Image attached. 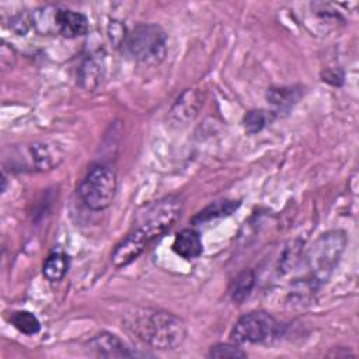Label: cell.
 <instances>
[{
    "label": "cell",
    "instance_id": "obj_10",
    "mask_svg": "<svg viewBox=\"0 0 359 359\" xmlns=\"http://www.w3.org/2000/svg\"><path fill=\"white\" fill-rule=\"evenodd\" d=\"M88 31V20L84 14L67 10H56V32L65 38H76L86 35Z\"/></svg>",
    "mask_w": 359,
    "mask_h": 359
},
{
    "label": "cell",
    "instance_id": "obj_11",
    "mask_svg": "<svg viewBox=\"0 0 359 359\" xmlns=\"http://www.w3.org/2000/svg\"><path fill=\"white\" fill-rule=\"evenodd\" d=\"M202 104V94L199 91L187 90L178 97L170 112L177 122H188L198 115Z\"/></svg>",
    "mask_w": 359,
    "mask_h": 359
},
{
    "label": "cell",
    "instance_id": "obj_5",
    "mask_svg": "<svg viewBox=\"0 0 359 359\" xmlns=\"http://www.w3.org/2000/svg\"><path fill=\"white\" fill-rule=\"evenodd\" d=\"M115 194V172L105 165H97L91 168L79 185V195L83 203L91 210L107 209L112 203Z\"/></svg>",
    "mask_w": 359,
    "mask_h": 359
},
{
    "label": "cell",
    "instance_id": "obj_23",
    "mask_svg": "<svg viewBox=\"0 0 359 359\" xmlns=\"http://www.w3.org/2000/svg\"><path fill=\"white\" fill-rule=\"evenodd\" d=\"M342 79H344V74L337 69H327L325 73L323 74V80L334 86H339L342 83Z\"/></svg>",
    "mask_w": 359,
    "mask_h": 359
},
{
    "label": "cell",
    "instance_id": "obj_19",
    "mask_svg": "<svg viewBox=\"0 0 359 359\" xmlns=\"http://www.w3.org/2000/svg\"><path fill=\"white\" fill-rule=\"evenodd\" d=\"M209 358H231V359H237V358H245L247 352H244L238 345L234 344H217L213 345L209 352H208Z\"/></svg>",
    "mask_w": 359,
    "mask_h": 359
},
{
    "label": "cell",
    "instance_id": "obj_4",
    "mask_svg": "<svg viewBox=\"0 0 359 359\" xmlns=\"http://www.w3.org/2000/svg\"><path fill=\"white\" fill-rule=\"evenodd\" d=\"M346 247V236L342 230H331L321 234L307 254L309 268L316 280H324L338 265Z\"/></svg>",
    "mask_w": 359,
    "mask_h": 359
},
{
    "label": "cell",
    "instance_id": "obj_18",
    "mask_svg": "<svg viewBox=\"0 0 359 359\" xmlns=\"http://www.w3.org/2000/svg\"><path fill=\"white\" fill-rule=\"evenodd\" d=\"M100 76H101V69H100V63L90 57L87 59L80 70V81L83 84V87L86 88H95L98 81H100Z\"/></svg>",
    "mask_w": 359,
    "mask_h": 359
},
{
    "label": "cell",
    "instance_id": "obj_15",
    "mask_svg": "<svg viewBox=\"0 0 359 359\" xmlns=\"http://www.w3.org/2000/svg\"><path fill=\"white\" fill-rule=\"evenodd\" d=\"M69 271V257L62 251L49 254L43 264V275L50 282H59Z\"/></svg>",
    "mask_w": 359,
    "mask_h": 359
},
{
    "label": "cell",
    "instance_id": "obj_3",
    "mask_svg": "<svg viewBox=\"0 0 359 359\" xmlns=\"http://www.w3.org/2000/svg\"><path fill=\"white\" fill-rule=\"evenodd\" d=\"M182 210V202L178 196H167L153 202L139 215L133 229L139 231L149 243L163 236L178 220Z\"/></svg>",
    "mask_w": 359,
    "mask_h": 359
},
{
    "label": "cell",
    "instance_id": "obj_22",
    "mask_svg": "<svg viewBox=\"0 0 359 359\" xmlns=\"http://www.w3.org/2000/svg\"><path fill=\"white\" fill-rule=\"evenodd\" d=\"M108 35L109 39L115 43V46L122 45V42L126 43L128 35L125 34V27L119 24V21H111V24L108 25Z\"/></svg>",
    "mask_w": 359,
    "mask_h": 359
},
{
    "label": "cell",
    "instance_id": "obj_16",
    "mask_svg": "<svg viewBox=\"0 0 359 359\" xmlns=\"http://www.w3.org/2000/svg\"><path fill=\"white\" fill-rule=\"evenodd\" d=\"M10 323L25 335H35L41 330V323L36 316L27 310L14 311L10 317Z\"/></svg>",
    "mask_w": 359,
    "mask_h": 359
},
{
    "label": "cell",
    "instance_id": "obj_6",
    "mask_svg": "<svg viewBox=\"0 0 359 359\" xmlns=\"http://www.w3.org/2000/svg\"><path fill=\"white\" fill-rule=\"evenodd\" d=\"M275 332V318L266 311L257 310L237 320L230 331V338L236 344H258L271 339Z\"/></svg>",
    "mask_w": 359,
    "mask_h": 359
},
{
    "label": "cell",
    "instance_id": "obj_20",
    "mask_svg": "<svg viewBox=\"0 0 359 359\" xmlns=\"http://www.w3.org/2000/svg\"><path fill=\"white\" fill-rule=\"evenodd\" d=\"M244 128L248 133H257L259 132L264 126H265V122H266V118H265V114L262 111H258V109H251L245 114L244 116Z\"/></svg>",
    "mask_w": 359,
    "mask_h": 359
},
{
    "label": "cell",
    "instance_id": "obj_17",
    "mask_svg": "<svg viewBox=\"0 0 359 359\" xmlns=\"http://www.w3.org/2000/svg\"><path fill=\"white\" fill-rule=\"evenodd\" d=\"M300 97V93L292 87H278L271 88L266 94V98L271 104L279 108H289L292 107Z\"/></svg>",
    "mask_w": 359,
    "mask_h": 359
},
{
    "label": "cell",
    "instance_id": "obj_12",
    "mask_svg": "<svg viewBox=\"0 0 359 359\" xmlns=\"http://www.w3.org/2000/svg\"><path fill=\"white\" fill-rule=\"evenodd\" d=\"M172 250L177 255L185 259L198 258L202 254V241L199 233L194 229L181 230L174 238Z\"/></svg>",
    "mask_w": 359,
    "mask_h": 359
},
{
    "label": "cell",
    "instance_id": "obj_8",
    "mask_svg": "<svg viewBox=\"0 0 359 359\" xmlns=\"http://www.w3.org/2000/svg\"><path fill=\"white\" fill-rule=\"evenodd\" d=\"M87 346L94 355L101 358H129L139 355L132 351L118 335L107 331L94 335L88 341Z\"/></svg>",
    "mask_w": 359,
    "mask_h": 359
},
{
    "label": "cell",
    "instance_id": "obj_1",
    "mask_svg": "<svg viewBox=\"0 0 359 359\" xmlns=\"http://www.w3.org/2000/svg\"><path fill=\"white\" fill-rule=\"evenodd\" d=\"M123 324L137 339L156 349H175L187 337L185 323L161 309H133L125 314Z\"/></svg>",
    "mask_w": 359,
    "mask_h": 359
},
{
    "label": "cell",
    "instance_id": "obj_21",
    "mask_svg": "<svg viewBox=\"0 0 359 359\" xmlns=\"http://www.w3.org/2000/svg\"><path fill=\"white\" fill-rule=\"evenodd\" d=\"M31 25H32V14H28L25 11H20L10 18V28L17 35H25L31 28Z\"/></svg>",
    "mask_w": 359,
    "mask_h": 359
},
{
    "label": "cell",
    "instance_id": "obj_9",
    "mask_svg": "<svg viewBox=\"0 0 359 359\" xmlns=\"http://www.w3.org/2000/svg\"><path fill=\"white\" fill-rule=\"evenodd\" d=\"M150 243L135 229H132L126 237L115 247L111 255V261L116 268H122L133 262Z\"/></svg>",
    "mask_w": 359,
    "mask_h": 359
},
{
    "label": "cell",
    "instance_id": "obj_14",
    "mask_svg": "<svg viewBox=\"0 0 359 359\" xmlns=\"http://www.w3.org/2000/svg\"><path fill=\"white\" fill-rule=\"evenodd\" d=\"M240 206V201H216L202 209L196 216L192 219L195 224H201L205 222H210L213 219L224 217L231 215Z\"/></svg>",
    "mask_w": 359,
    "mask_h": 359
},
{
    "label": "cell",
    "instance_id": "obj_7",
    "mask_svg": "<svg viewBox=\"0 0 359 359\" xmlns=\"http://www.w3.org/2000/svg\"><path fill=\"white\" fill-rule=\"evenodd\" d=\"M24 160L28 161V168L34 171H49L60 164L63 151L55 143L35 142L25 147Z\"/></svg>",
    "mask_w": 359,
    "mask_h": 359
},
{
    "label": "cell",
    "instance_id": "obj_2",
    "mask_svg": "<svg viewBox=\"0 0 359 359\" xmlns=\"http://www.w3.org/2000/svg\"><path fill=\"white\" fill-rule=\"evenodd\" d=\"M126 48L144 66H157L167 56V35L157 24H139L128 34Z\"/></svg>",
    "mask_w": 359,
    "mask_h": 359
},
{
    "label": "cell",
    "instance_id": "obj_13",
    "mask_svg": "<svg viewBox=\"0 0 359 359\" xmlns=\"http://www.w3.org/2000/svg\"><path fill=\"white\" fill-rule=\"evenodd\" d=\"M254 285H255L254 271L244 269L230 283V287H229L230 299L236 304H241L250 296L251 290L254 289Z\"/></svg>",
    "mask_w": 359,
    "mask_h": 359
}]
</instances>
